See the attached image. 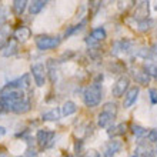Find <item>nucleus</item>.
I'll return each mask as SVG.
<instances>
[{
	"mask_svg": "<svg viewBox=\"0 0 157 157\" xmlns=\"http://www.w3.org/2000/svg\"><path fill=\"white\" fill-rule=\"evenodd\" d=\"M101 97H103V89L99 83L90 84L83 93V101L87 107H96L101 101Z\"/></svg>",
	"mask_w": 157,
	"mask_h": 157,
	"instance_id": "1",
	"label": "nucleus"
},
{
	"mask_svg": "<svg viewBox=\"0 0 157 157\" xmlns=\"http://www.w3.org/2000/svg\"><path fill=\"white\" fill-rule=\"evenodd\" d=\"M30 87V76L29 75H23L21 77L13 80L4 87L2 91H12V90H20L23 91L25 89H29Z\"/></svg>",
	"mask_w": 157,
	"mask_h": 157,
	"instance_id": "2",
	"label": "nucleus"
},
{
	"mask_svg": "<svg viewBox=\"0 0 157 157\" xmlns=\"http://www.w3.org/2000/svg\"><path fill=\"white\" fill-rule=\"evenodd\" d=\"M60 44V37H50V36H39L36 39V46L39 50L54 49Z\"/></svg>",
	"mask_w": 157,
	"mask_h": 157,
	"instance_id": "3",
	"label": "nucleus"
},
{
	"mask_svg": "<svg viewBox=\"0 0 157 157\" xmlns=\"http://www.w3.org/2000/svg\"><path fill=\"white\" fill-rule=\"evenodd\" d=\"M54 139V132L53 130H39L37 134H36V140H37V144L40 149H44V147H49L52 144V141Z\"/></svg>",
	"mask_w": 157,
	"mask_h": 157,
	"instance_id": "4",
	"label": "nucleus"
},
{
	"mask_svg": "<svg viewBox=\"0 0 157 157\" xmlns=\"http://www.w3.org/2000/svg\"><path fill=\"white\" fill-rule=\"evenodd\" d=\"M128 84H130V78L127 76H121L116 80V83L113 84V89H112V93L114 97H121V96L127 91L128 89Z\"/></svg>",
	"mask_w": 157,
	"mask_h": 157,
	"instance_id": "5",
	"label": "nucleus"
},
{
	"mask_svg": "<svg viewBox=\"0 0 157 157\" xmlns=\"http://www.w3.org/2000/svg\"><path fill=\"white\" fill-rule=\"evenodd\" d=\"M32 75H33L34 82H36V84H37L39 87L44 86L46 75H47L44 64H41V63H36V64H33V66H32Z\"/></svg>",
	"mask_w": 157,
	"mask_h": 157,
	"instance_id": "6",
	"label": "nucleus"
},
{
	"mask_svg": "<svg viewBox=\"0 0 157 157\" xmlns=\"http://www.w3.org/2000/svg\"><path fill=\"white\" fill-rule=\"evenodd\" d=\"M104 39H106V30H104L103 27H96V29L91 30V33L87 36L86 43H87V46L94 47V46H97L100 41L104 40Z\"/></svg>",
	"mask_w": 157,
	"mask_h": 157,
	"instance_id": "7",
	"label": "nucleus"
},
{
	"mask_svg": "<svg viewBox=\"0 0 157 157\" xmlns=\"http://www.w3.org/2000/svg\"><path fill=\"white\" fill-rule=\"evenodd\" d=\"M139 93H140V89H139L137 86L132 87V89H128L127 93L124 94V101H123V106H124V107H126V109L132 107L133 104L136 103L137 97H139Z\"/></svg>",
	"mask_w": 157,
	"mask_h": 157,
	"instance_id": "8",
	"label": "nucleus"
},
{
	"mask_svg": "<svg viewBox=\"0 0 157 157\" xmlns=\"http://www.w3.org/2000/svg\"><path fill=\"white\" fill-rule=\"evenodd\" d=\"M134 19H137L139 21L141 20H146V19H149V3H143L137 4L136 6V10H134V14H133Z\"/></svg>",
	"mask_w": 157,
	"mask_h": 157,
	"instance_id": "9",
	"label": "nucleus"
},
{
	"mask_svg": "<svg viewBox=\"0 0 157 157\" xmlns=\"http://www.w3.org/2000/svg\"><path fill=\"white\" fill-rule=\"evenodd\" d=\"M120 150H121V141L119 140L109 141L106 147H104V157H113L116 153H119Z\"/></svg>",
	"mask_w": 157,
	"mask_h": 157,
	"instance_id": "10",
	"label": "nucleus"
},
{
	"mask_svg": "<svg viewBox=\"0 0 157 157\" xmlns=\"http://www.w3.org/2000/svg\"><path fill=\"white\" fill-rule=\"evenodd\" d=\"M114 117L116 116H113L110 113H106L101 110V113L97 117V123H99L100 127H112V123L114 121Z\"/></svg>",
	"mask_w": 157,
	"mask_h": 157,
	"instance_id": "11",
	"label": "nucleus"
},
{
	"mask_svg": "<svg viewBox=\"0 0 157 157\" xmlns=\"http://www.w3.org/2000/svg\"><path fill=\"white\" fill-rule=\"evenodd\" d=\"M30 110V101L27 99H21L20 101H17L14 106L12 107L13 113H17V114H23V113H27Z\"/></svg>",
	"mask_w": 157,
	"mask_h": 157,
	"instance_id": "12",
	"label": "nucleus"
},
{
	"mask_svg": "<svg viewBox=\"0 0 157 157\" xmlns=\"http://www.w3.org/2000/svg\"><path fill=\"white\" fill-rule=\"evenodd\" d=\"M133 77L139 84H143V86L149 84L150 80H151V77L147 75L146 70H133Z\"/></svg>",
	"mask_w": 157,
	"mask_h": 157,
	"instance_id": "13",
	"label": "nucleus"
},
{
	"mask_svg": "<svg viewBox=\"0 0 157 157\" xmlns=\"http://www.w3.org/2000/svg\"><path fill=\"white\" fill-rule=\"evenodd\" d=\"M30 34H32V32H30L29 27L21 26V27H19V29L13 33V37L16 39L17 41H26L27 39H30Z\"/></svg>",
	"mask_w": 157,
	"mask_h": 157,
	"instance_id": "14",
	"label": "nucleus"
},
{
	"mask_svg": "<svg viewBox=\"0 0 157 157\" xmlns=\"http://www.w3.org/2000/svg\"><path fill=\"white\" fill-rule=\"evenodd\" d=\"M46 71L50 75V80H52V83H54L56 80H57V67H56V60H53V59H49V60H47V69H46Z\"/></svg>",
	"mask_w": 157,
	"mask_h": 157,
	"instance_id": "15",
	"label": "nucleus"
},
{
	"mask_svg": "<svg viewBox=\"0 0 157 157\" xmlns=\"http://www.w3.org/2000/svg\"><path fill=\"white\" fill-rule=\"evenodd\" d=\"M27 4L29 3L26 0H16V2H13L12 9H13V12H14V14L16 16H21L23 12L26 10V7H27Z\"/></svg>",
	"mask_w": 157,
	"mask_h": 157,
	"instance_id": "16",
	"label": "nucleus"
},
{
	"mask_svg": "<svg viewBox=\"0 0 157 157\" xmlns=\"http://www.w3.org/2000/svg\"><path fill=\"white\" fill-rule=\"evenodd\" d=\"M44 6H46V2H43V0H34V2H32L29 4L30 14H39L44 9Z\"/></svg>",
	"mask_w": 157,
	"mask_h": 157,
	"instance_id": "17",
	"label": "nucleus"
},
{
	"mask_svg": "<svg viewBox=\"0 0 157 157\" xmlns=\"http://www.w3.org/2000/svg\"><path fill=\"white\" fill-rule=\"evenodd\" d=\"M130 46H132V43H130L128 40H120V41H116V43H114V47H113V50H114V54H117V53H124V52H128Z\"/></svg>",
	"mask_w": 157,
	"mask_h": 157,
	"instance_id": "18",
	"label": "nucleus"
},
{
	"mask_svg": "<svg viewBox=\"0 0 157 157\" xmlns=\"http://www.w3.org/2000/svg\"><path fill=\"white\" fill-rule=\"evenodd\" d=\"M17 53V43L14 40H10L7 41V44L3 47V52H2V54L3 56H6V57H9V56H13V54Z\"/></svg>",
	"mask_w": 157,
	"mask_h": 157,
	"instance_id": "19",
	"label": "nucleus"
},
{
	"mask_svg": "<svg viewBox=\"0 0 157 157\" xmlns=\"http://www.w3.org/2000/svg\"><path fill=\"white\" fill-rule=\"evenodd\" d=\"M109 136L110 137H114V136H121L126 133V124L124 123H120L117 126H113V127H109Z\"/></svg>",
	"mask_w": 157,
	"mask_h": 157,
	"instance_id": "20",
	"label": "nucleus"
},
{
	"mask_svg": "<svg viewBox=\"0 0 157 157\" xmlns=\"http://www.w3.org/2000/svg\"><path fill=\"white\" fill-rule=\"evenodd\" d=\"M41 119L44 120V121H57L60 119V110L59 109H52L50 112L44 113L41 116Z\"/></svg>",
	"mask_w": 157,
	"mask_h": 157,
	"instance_id": "21",
	"label": "nucleus"
},
{
	"mask_svg": "<svg viewBox=\"0 0 157 157\" xmlns=\"http://www.w3.org/2000/svg\"><path fill=\"white\" fill-rule=\"evenodd\" d=\"M77 112V106H76L73 101H66V103L63 104L62 107V114L63 116H70V114H73V113Z\"/></svg>",
	"mask_w": 157,
	"mask_h": 157,
	"instance_id": "22",
	"label": "nucleus"
},
{
	"mask_svg": "<svg viewBox=\"0 0 157 157\" xmlns=\"http://www.w3.org/2000/svg\"><path fill=\"white\" fill-rule=\"evenodd\" d=\"M86 23H87V20L84 19V20H82L78 25H75V26H71V27H69V29L66 30V33H64V37H69V36H71V34H75L76 32L82 30L83 26H86Z\"/></svg>",
	"mask_w": 157,
	"mask_h": 157,
	"instance_id": "23",
	"label": "nucleus"
},
{
	"mask_svg": "<svg viewBox=\"0 0 157 157\" xmlns=\"http://www.w3.org/2000/svg\"><path fill=\"white\" fill-rule=\"evenodd\" d=\"M153 20L151 19H146V20H141L137 23V26H139V30L140 32H147V30H150L151 27H153Z\"/></svg>",
	"mask_w": 157,
	"mask_h": 157,
	"instance_id": "24",
	"label": "nucleus"
},
{
	"mask_svg": "<svg viewBox=\"0 0 157 157\" xmlns=\"http://www.w3.org/2000/svg\"><path fill=\"white\" fill-rule=\"evenodd\" d=\"M144 70L147 71V75H149L150 77H156L157 78V63H153V62L147 63L146 67H144Z\"/></svg>",
	"mask_w": 157,
	"mask_h": 157,
	"instance_id": "25",
	"label": "nucleus"
},
{
	"mask_svg": "<svg viewBox=\"0 0 157 157\" xmlns=\"http://www.w3.org/2000/svg\"><path fill=\"white\" fill-rule=\"evenodd\" d=\"M7 39H9V32L4 27H0V49H3L4 46L7 44Z\"/></svg>",
	"mask_w": 157,
	"mask_h": 157,
	"instance_id": "26",
	"label": "nucleus"
},
{
	"mask_svg": "<svg viewBox=\"0 0 157 157\" xmlns=\"http://www.w3.org/2000/svg\"><path fill=\"white\" fill-rule=\"evenodd\" d=\"M103 112L110 113V114H113V116H116V114H117V104L116 103H112V101H109V103H106L103 106Z\"/></svg>",
	"mask_w": 157,
	"mask_h": 157,
	"instance_id": "27",
	"label": "nucleus"
},
{
	"mask_svg": "<svg viewBox=\"0 0 157 157\" xmlns=\"http://www.w3.org/2000/svg\"><path fill=\"white\" fill-rule=\"evenodd\" d=\"M132 130H133V134H134V136H137V137H143V136H146V134H147V130H146V128H143L141 126H133Z\"/></svg>",
	"mask_w": 157,
	"mask_h": 157,
	"instance_id": "28",
	"label": "nucleus"
},
{
	"mask_svg": "<svg viewBox=\"0 0 157 157\" xmlns=\"http://www.w3.org/2000/svg\"><path fill=\"white\" fill-rule=\"evenodd\" d=\"M147 139H149L150 143H157V128L150 130L149 134H147Z\"/></svg>",
	"mask_w": 157,
	"mask_h": 157,
	"instance_id": "29",
	"label": "nucleus"
},
{
	"mask_svg": "<svg viewBox=\"0 0 157 157\" xmlns=\"http://www.w3.org/2000/svg\"><path fill=\"white\" fill-rule=\"evenodd\" d=\"M149 94H150V101L153 104H157V89H150Z\"/></svg>",
	"mask_w": 157,
	"mask_h": 157,
	"instance_id": "30",
	"label": "nucleus"
},
{
	"mask_svg": "<svg viewBox=\"0 0 157 157\" xmlns=\"http://www.w3.org/2000/svg\"><path fill=\"white\" fill-rule=\"evenodd\" d=\"M7 19V12L4 7H0V25H3L4 21Z\"/></svg>",
	"mask_w": 157,
	"mask_h": 157,
	"instance_id": "31",
	"label": "nucleus"
},
{
	"mask_svg": "<svg viewBox=\"0 0 157 157\" xmlns=\"http://www.w3.org/2000/svg\"><path fill=\"white\" fill-rule=\"evenodd\" d=\"M84 157H100V153L99 151H96V150H89Z\"/></svg>",
	"mask_w": 157,
	"mask_h": 157,
	"instance_id": "32",
	"label": "nucleus"
},
{
	"mask_svg": "<svg viewBox=\"0 0 157 157\" xmlns=\"http://www.w3.org/2000/svg\"><path fill=\"white\" fill-rule=\"evenodd\" d=\"M141 157H154V153L151 151V150H146L144 153L141 154Z\"/></svg>",
	"mask_w": 157,
	"mask_h": 157,
	"instance_id": "33",
	"label": "nucleus"
},
{
	"mask_svg": "<svg viewBox=\"0 0 157 157\" xmlns=\"http://www.w3.org/2000/svg\"><path fill=\"white\" fill-rule=\"evenodd\" d=\"M4 134H6V128H4V127H2V126H0V137H3Z\"/></svg>",
	"mask_w": 157,
	"mask_h": 157,
	"instance_id": "34",
	"label": "nucleus"
},
{
	"mask_svg": "<svg viewBox=\"0 0 157 157\" xmlns=\"http://www.w3.org/2000/svg\"><path fill=\"white\" fill-rule=\"evenodd\" d=\"M2 112H4V106H3V103L0 101V113H2Z\"/></svg>",
	"mask_w": 157,
	"mask_h": 157,
	"instance_id": "35",
	"label": "nucleus"
},
{
	"mask_svg": "<svg viewBox=\"0 0 157 157\" xmlns=\"http://www.w3.org/2000/svg\"><path fill=\"white\" fill-rule=\"evenodd\" d=\"M132 157H139V156H137V154H133V156Z\"/></svg>",
	"mask_w": 157,
	"mask_h": 157,
	"instance_id": "36",
	"label": "nucleus"
},
{
	"mask_svg": "<svg viewBox=\"0 0 157 157\" xmlns=\"http://www.w3.org/2000/svg\"><path fill=\"white\" fill-rule=\"evenodd\" d=\"M66 157H73V156H66Z\"/></svg>",
	"mask_w": 157,
	"mask_h": 157,
	"instance_id": "37",
	"label": "nucleus"
},
{
	"mask_svg": "<svg viewBox=\"0 0 157 157\" xmlns=\"http://www.w3.org/2000/svg\"><path fill=\"white\" fill-rule=\"evenodd\" d=\"M0 157H4V156H0Z\"/></svg>",
	"mask_w": 157,
	"mask_h": 157,
	"instance_id": "38",
	"label": "nucleus"
},
{
	"mask_svg": "<svg viewBox=\"0 0 157 157\" xmlns=\"http://www.w3.org/2000/svg\"><path fill=\"white\" fill-rule=\"evenodd\" d=\"M156 151H157V150H156Z\"/></svg>",
	"mask_w": 157,
	"mask_h": 157,
	"instance_id": "39",
	"label": "nucleus"
},
{
	"mask_svg": "<svg viewBox=\"0 0 157 157\" xmlns=\"http://www.w3.org/2000/svg\"><path fill=\"white\" fill-rule=\"evenodd\" d=\"M20 157H21V156H20Z\"/></svg>",
	"mask_w": 157,
	"mask_h": 157,
	"instance_id": "40",
	"label": "nucleus"
}]
</instances>
